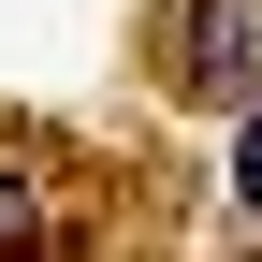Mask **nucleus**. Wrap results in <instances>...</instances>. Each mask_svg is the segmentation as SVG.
<instances>
[{
    "label": "nucleus",
    "instance_id": "obj_2",
    "mask_svg": "<svg viewBox=\"0 0 262 262\" xmlns=\"http://www.w3.org/2000/svg\"><path fill=\"white\" fill-rule=\"evenodd\" d=\"M29 233H44V189H29V160L0 146V248H29Z\"/></svg>",
    "mask_w": 262,
    "mask_h": 262
},
{
    "label": "nucleus",
    "instance_id": "obj_3",
    "mask_svg": "<svg viewBox=\"0 0 262 262\" xmlns=\"http://www.w3.org/2000/svg\"><path fill=\"white\" fill-rule=\"evenodd\" d=\"M233 204L262 219V102H233Z\"/></svg>",
    "mask_w": 262,
    "mask_h": 262
},
{
    "label": "nucleus",
    "instance_id": "obj_1",
    "mask_svg": "<svg viewBox=\"0 0 262 262\" xmlns=\"http://www.w3.org/2000/svg\"><path fill=\"white\" fill-rule=\"evenodd\" d=\"M160 44H175V88L189 102H248L262 88V0H175Z\"/></svg>",
    "mask_w": 262,
    "mask_h": 262
}]
</instances>
